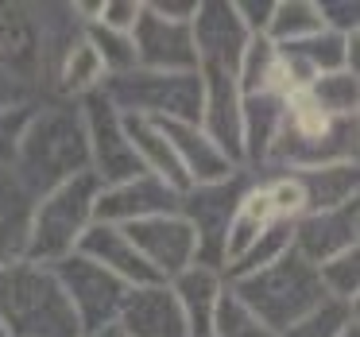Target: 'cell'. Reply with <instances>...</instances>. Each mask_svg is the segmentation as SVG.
Masks as SVG:
<instances>
[{"mask_svg":"<svg viewBox=\"0 0 360 337\" xmlns=\"http://www.w3.org/2000/svg\"><path fill=\"white\" fill-rule=\"evenodd\" d=\"M89 171V148H86V125L82 109L74 101H39L24 128L12 174L27 190V198H43L47 190L78 179Z\"/></svg>","mask_w":360,"mask_h":337,"instance_id":"cell-1","label":"cell"},{"mask_svg":"<svg viewBox=\"0 0 360 337\" xmlns=\"http://www.w3.org/2000/svg\"><path fill=\"white\" fill-rule=\"evenodd\" d=\"M78 322L51 264H0V337H78Z\"/></svg>","mask_w":360,"mask_h":337,"instance_id":"cell-2","label":"cell"},{"mask_svg":"<svg viewBox=\"0 0 360 337\" xmlns=\"http://www.w3.org/2000/svg\"><path fill=\"white\" fill-rule=\"evenodd\" d=\"M360 120L356 117H326L302 94L287 97L283 125L264 171H306L326 163H356Z\"/></svg>","mask_w":360,"mask_h":337,"instance_id":"cell-3","label":"cell"},{"mask_svg":"<svg viewBox=\"0 0 360 337\" xmlns=\"http://www.w3.org/2000/svg\"><path fill=\"white\" fill-rule=\"evenodd\" d=\"M97 190H101V182L86 171L35 198L32 217H27L24 256L35 264H58V260L74 256L82 236L97 221Z\"/></svg>","mask_w":360,"mask_h":337,"instance_id":"cell-4","label":"cell"},{"mask_svg":"<svg viewBox=\"0 0 360 337\" xmlns=\"http://www.w3.org/2000/svg\"><path fill=\"white\" fill-rule=\"evenodd\" d=\"M233 295L264 322L271 333H283L290 322H298L302 314H310L321 303V283H318V267L310 260H302L295 248L287 256H279L275 264L259 267L252 275L229 283Z\"/></svg>","mask_w":360,"mask_h":337,"instance_id":"cell-5","label":"cell"},{"mask_svg":"<svg viewBox=\"0 0 360 337\" xmlns=\"http://www.w3.org/2000/svg\"><path fill=\"white\" fill-rule=\"evenodd\" d=\"M109 105L128 120H155V125H198L202 113V74H155L132 70L109 78L101 86Z\"/></svg>","mask_w":360,"mask_h":337,"instance_id":"cell-6","label":"cell"},{"mask_svg":"<svg viewBox=\"0 0 360 337\" xmlns=\"http://www.w3.org/2000/svg\"><path fill=\"white\" fill-rule=\"evenodd\" d=\"M194 8L198 0H140L136 24L128 32L136 51V70H155V74L198 70L194 39H190Z\"/></svg>","mask_w":360,"mask_h":337,"instance_id":"cell-7","label":"cell"},{"mask_svg":"<svg viewBox=\"0 0 360 337\" xmlns=\"http://www.w3.org/2000/svg\"><path fill=\"white\" fill-rule=\"evenodd\" d=\"M248 182V171H236L225 182H210V186H190L179 198V213L190 225L198 244V264L205 267H225V236L233 225L236 202H240V190Z\"/></svg>","mask_w":360,"mask_h":337,"instance_id":"cell-8","label":"cell"},{"mask_svg":"<svg viewBox=\"0 0 360 337\" xmlns=\"http://www.w3.org/2000/svg\"><path fill=\"white\" fill-rule=\"evenodd\" d=\"M51 272H55V279H58V287H63L66 303H70L74 322H78L82 333H86V329H101V326H117V314H120L124 295H128V287L117 275L97 267L94 260H86L82 252L51 264Z\"/></svg>","mask_w":360,"mask_h":337,"instance_id":"cell-9","label":"cell"},{"mask_svg":"<svg viewBox=\"0 0 360 337\" xmlns=\"http://www.w3.org/2000/svg\"><path fill=\"white\" fill-rule=\"evenodd\" d=\"M78 109H82V125H86L89 174H94L101 186L124 182V179H132V174H140L132 140H128V120L109 105V97L97 89V94L82 97Z\"/></svg>","mask_w":360,"mask_h":337,"instance_id":"cell-10","label":"cell"},{"mask_svg":"<svg viewBox=\"0 0 360 337\" xmlns=\"http://www.w3.org/2000/svg\"><path fill=\"white\" fill-rule=\"evenodd\" d=\"M55 63L58 55L51 51V39L35 20V8L0 4V74L32 86L39 78H55Z\"/></svg>","mask_w":360,"mask_h":337,"instance_id":"cell-11","label":"cell"},{"mask_svg":"<svg viewBox=\"0 0 360 337\" xmlns=\"http://www.w3.org/2000/svg\"><path fill=\"white\" fill-rule=\"evenodd\" d=\"M190 39L198 55V74H229L236 78L240 55L248 47V27L240 24L233 0H198L190 16Z\"/></svg>","mask_w":360,"mask_h":337,"instance_id":"cell-12","label":"cell"},{"mask_svg":"<svg viewBox=\"0 0 360 337\" xmlns=\"http://www.w3.org/2000/svg\"><path fill=\"white\" fill-rule=\"evenodd\" d=\"M179 190L167 186L155 174H132L124 182H109V186L97 190V221L105 225H140L148 217H159V213H174L179 210Z\"/></svg>","mask_w":360,"mask_h":337,"instance_id":"cell-13","label":"cell"},{"mask_svg":"<svg viewBox=\"0 0 360 337\" xmlns=\"http://www.w3.org/2000/svg\"><path fill=\"white\" fill-rule=\"evenodd\" d=\"M132 236V244L140 248L143 264L155 272V279H174L179 272H186L190 264H198V244L190 225L182 221V213H159V217H148L140 225L124 229Z\"/></svg>","mask_w":360,"mask_h":337,"instance_id":"cell-14","label":"cell"},{"mask_svg":"<svg viewBox=\"0 0 360 337\" xmlns=\"http://www.w3.org/2000/svg\"><path fill=\"white\" fill-rule=\"evenodd\" d=\"M290 248L314 267L360 248V202L337 205V210H314L290 233Z\"/></svg>","mask_w":360,"mask_h":337,"instance_id":"cell-15","label":"cell"},{"mask_svg":"<svg viewBox=\"0 0 360 337\" xmlns=\"http://www.w3.org/2000/svg\"><path fill=\"white\" fill-rule=\"evenodd\" d=\"M117 326L124 329V337H190L186 318L163 279L128 287Z\"/></svg>","mask_w":360,"mask_h":337,"instance_id":"cell-16","label":"cell"},{"mask_svg":"<svg viewBox=\"0 0 360 337\" xmlns=\"http://www.w3.org/2000/svg\"><path fill=\"white\" fill-rule=\"evenodd\" d=\"M198 128L244 171V163H240V89H236V78H229V74H202Z\"/></svg>","mask_w":360,"mask_h":337,"instance_id":"cell-17","label":"cell"},{"mask_svg":"<svg viewBox=\"0 0 360 337\" xmlns=\"http://www.w3.org/2000/svg\"><path fill=\"white\" fill-rule=\"evenodd\" d=\"M78 252L86 260H94L97 267H105L109 275H117L124 287H140V283H155V272L143 264L140 248L132 244V236L117 225H105V221H94L89 233L82 236Z\"/></svg>","mask_w":360,"mask_h":337,"instance_id":"cell-18","label":"cell"},{"mask_svg":"<svg viewBox=\"0 0 360 337\" xmlns=\"http://www.w3.org/2000/svg\"><path fill=\"white\" fill-rule=\"evenodd\" d=\"M163 132H167V140H171V148H174V159H179V167H182L186 190L190 186H210V182H225L240 171L198 125H163Z\"/></svg>","mask_w":360,"mask_h":337,"instance_id":"cell-19","label":"cell"},{"mask_svg":"<svg viewBox=\"0 0 360 337\" xmlns=\"http://www.w3.org/2000/svg\"><path fill=\"white\" fill-rule=\"evenodd\" d=\"M287 97L279 94H240V163L244 171H264L283 125Z\"/></svg>","mask_w":360,"mask_h":337,"instance_id":"cell-20","label":"cell"},{"mask_svg":"<svg viewBox=\"0 0 360 337\" xmlns=\"http://www.w3.org/2000/svg\"><path fill=\"white\" fill-rule=\"evenodd\" d=\"M167 287H171L182 318H186L190 337L210 333V322H213V314H217V303L225 298V291H229L225 272L205 267V264H190L186 272H179L174 279H167Z\"/></svg>","mask_w":360,"mask_h":337,"instance_id":"cell-21","label":"cell"},{"mask_svg":"<svg viewBox=\"0 0 360 337\" xmlns=\"http://www.w3.org/2000/svg\"><path fill=\"white\" fill-rule=\"evenodd\" d=\"M51 86H55L58 101H74V105L105 86V70H101V63H97L94 47L86 43V35H74V39L63 47V55H58V63H55Z\"/></svg>","mask_w":360,"mask_h":337,"instance_id":"cell-22","label":"cell"},{"mask_svg":"<svg viewBox=\"0 0 360 337\" xmlns=\"http://www.w3.org/2000/svg\"><path fill=\"white\" fill-rule=\"evenodd\" d=\"M128 120V117H124ZM128 140H132V151H136V163H140L143 174H155L163 179L167 186H174L182 194L186 190V179H182V167L174 159V148L167 140L163 125L155 120H128Z\"/></svg>","mask_w":360,"mask_h":337,"instance_id":"cell-23","label":"cell"},{"mask_svg":"<svg viewBox=\"0 0 360 337\" xmlns=\"http://www.w3.org/2000/svg\"><path fill=\"white\" fill-rule=\"evenodd\" d=\"M306 190V205L314 210H337V205L360 202V171L356 163H326V167H306L295 171Z\"/></svg>","mask_w":360,"mask_h":337,"instance_id":"cell-24","label":"cell"},{"mask_svg":"<svg viewBox=\"0 0 360 337\" xmlns=\"http://www.w3.org/2000/svg\"><path fill=\"white\" fill-rule=\"evenodd\" d=\"M27 217H32V198H27V190L16 182L12 171H0V264L24 256Z\"/></svg>","mask_w":360,"mask_h":337,"instance_id":"cell-25","label":"cell"},{"mask_svg":"<svg viewBox=\"0 0 360 337\" xmlns=\"http://www.w3.org/2000/svg\"><path fill=\"white\" fill-rule=\"evenodd\" d=\"M236 89L240 94H279L283 97V58L267 35H252L236 66Z\"/></svg>","mask_w":360,"mask_h":337,"instance_id":"cell-26","label":"cell"},{"mask_svg":"<svg viewBox=\"0 0 360 337\" xmlns=\"http://www.w3.org/2000/svg\"><path fill=\"white\" fill-rule=\"evenodd\" d=\"M302 97L321 109L326 117H356L360 113V74L352 70H337V74H321L302 89Z\"/></svg>","mask_w":360,"mask_h":337,"instance_id":"cell-27","label":"cell"},{"mask_svg":"<svg viewBox=\"0 0 360 337\" xmlns=\"http://www.w3.org/2000/svg\"><path fill=\"white\" fill-rule=\"evenodd\" d=\"M360 326V310L352 303H337V298H321L310 314L290 322L283 333L275 337H345L349 329Z\"/></svg>","mask_w":360,"mask_h":337,"instance_id":"cell-28","label":"cell"},{"mask_svg":"<svg viewBox=\"0 0 360 337\" xmlns=\"http://www.w3.org/2000/svg\"><path fill=\"white\" fill-rule=\"evenodd\" d=\"M321 32V12L318 0H275L271 24H267V39L275 47H290V43L306 39V35Z\"/></svg>","mask_w":360,"mask_h":337,"instance_id":"cell-29","label":"cell"},{"mask_svg":"<svg viewBox=\"0 0 360 337\" xmlns=\"http://www.w3.org/2000/svg\"><path fill=\"white\" fill-rule=\"evenodd\" d=\"M82 35H86V43L94 47L97 63H101L105 82L136 70V51L128 32H117V27H105V24H82Z\"/></svg>","mask_w":360,"mask_h":337,"instance_id":"cell-30","label":"cell"},{"mask_svg":"<svg viewBox=\"0 0 360 337\" xmlns=\"http://www.w3.org/2000/svg\"><path fill=\"white\" fill-rule=\"evenodd\" d=\"M290 233H295V225H271V229H264V233H259L256 241H252L248 248H244L240 256L225 267V279L233 283V279H240V275H252V272H259V267L275 264L279 256H287V252H290Z\"/></svg>","mask_w":360,"mask_h":337,"instance_id":"cell-31","label":"cell"},{"mask_svg":"<svg viewBox=\"0 0 360 337\" xmlns=\"http://www.w3.org/2000/svg\"><path fill=\"white\" fill-rule=\"evenodd\" d=\"M205 337H275V333L233 295V287H229L225 298L217 303V314H213L210 333Z\"/></svg>","mask_w":360,"mask_h":337,"instance_id":"cell-32","label":"cell"},{"mask_svg":"<svg viewBox=\"0 0 360 337\" xmlns=\"http://www.w3.org/2000/svg\"><path fill=\"white\" fill-rule=\"evenodd\" d=\"M318 283H321V295L326 298L356 306V298H360V248H352V252H345V256L321 264L318 267Z\"/></svg>","mask_w":360,"mask_h":337,"instance_id":"cell-33","label":"cell"},{"mask_svg":"<svg viewBox=\"0 0 360 337\" xmlns=\"http://www.w3.org/2000/svg\"><path fill=\"white\" fill-rule=\"evenodd\" d=\"M35 105L39 101H8V105H0V171H12V163H16L20 140H24V128H27V120H32Z\"/></svg>","mask_w":360,"mask_h":337,"instance_id":"cell-34","label":"cell"},{"mask_svg":"<svg viewBox=\"0 0 360 337\" xmlns=\"http://www.w3.org/2000/svg\"><path fill=\"white\" fill-rule=\"evenodd\" d=\"M321 27L337 35H356L360 32V0H318Z\"/></svg>","mask_w":360,"mask_h":337,"instance_id":"cell-35","label":"cell"},{"mask_svg":"<svg viewBox=\"0 0 360 337\" xmlns=\"http://www.w3.org/2000/svg\"><path fill=\"white\" fill-rule=\"evenodd\" d=\"M233 8L240 16V24L248 27V35H264L267 24H271L275 0H233Z\"/></svg>","mask_w":360,"mask_h":337,"instance_id":"cell-36","label":"cell"},{"mask_svg":"<svg viewBox=\"0 0 360 337\" xmlns=\"http://www.w3.org/2000/svg\"><path fill=\"white\" fill-rule=\"evenodd\" d=\"M78 337H124V329L120 326H101V329H86V333H78Z\"/></svg>","mask_w":360,"mask_h":337,"instance_id":"cell-37","label":"cell"},{"mask_svg":"<svg viewBox=\"0 0 360 337\" xmlns=\"http://www.w3.org/2000/svg\"><path fill=\"white\" fill-rule=\"evenodd\" d=\"M345 337H360V326H356V329H349V333H345Z\"/></svg>","mask_w":360,"mask_h":337,"instance_id":"cell-38","label":"cell"}]
</instances>
